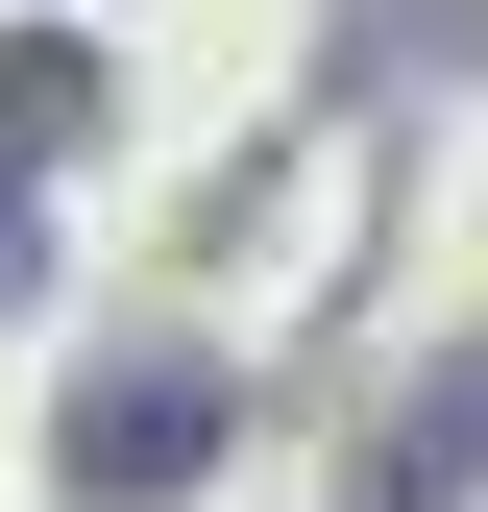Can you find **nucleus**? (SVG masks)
Listing matches in <instances>:
<instances>
[{
	"label": "nucleus",
	"instance_id": "nucleus-1",
	"mask_svg": "<svg viewBox=\"0 0 488 512\" xmlns=\"http://www.w3.org/2000/svg\"><path fill=\"white\" fill-rule=\"evenodd\" d=\"M196 439H220V391H98L74 415V488H171Z\"/></svg>",
	"mask_w": 488,
	"mask_h": 512
},
{
	"label": "nucleus",
	"instance_id": "nucleus-2",
	"mask_svg": "<svg viewBox=\"0 0 488 512\" xmlns=\"http://www.w3.org/2000/svg\"><path fill=\"white\" fill-rule=\"evenodd\" d=\"M98 122V49H0V147H74Z\"/></svg>",
	"mask_w": 488,
	"mask_h": 512
}]
</instances>
